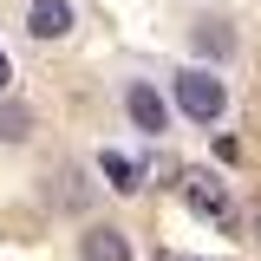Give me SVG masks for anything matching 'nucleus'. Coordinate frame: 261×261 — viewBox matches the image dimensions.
Returning <instances> with one entry per match:
<instances>
[{
    "label": "nucleus",
    "mask_w": 261,
    "mask_h": 261,
    "mask_svg": "<svg viewBox=\"0 0 261 261\" xmlns=\"http://www.w3.org/2000/svg\"><path fill=\"white\" fill-rule=\"evenodd\" d=\"M170 98H176V111H183L190 124H222V111H228V92H222V79H216V72H202V65L176 72Z\"/></svg>",
    "instance_id": "1"
},
{
    "label": "nucleus",
    "mask_w": 261,
    "mask_h": 261,
    "mask_svg": "<svg viewBox=\"0 0 261 261\" xmlns=\"http://www.w3.org/2000/svg\"><path fill=\"white\" fill-rule=\"evenodd\" d=\"M183 196H190V209H202V216H216V222H228L235 216V202H228V190L209 176V170H183Z\"/></svg>",
    "instance_id": "2"
},
{
    "label": "nucleus",
    "mask_w": 261,
    "mask_h": 261,
    "mask_svg": "<svg viewBox=\"0 0 261 261\" xmlns=\"http://www.w3.org/2000/svg\"><path fill=\"white\" fill-rule=\"evenodd\" d=\"M79 261H130V235L111 222H92L79 235Z\"/></svg>",
    "instance_id": "3"
},
{
    "label": "nucleus",
    "mask_w": 261,
    "mask_h": 261,
    "mask_svg": "<svg viewBox=\"0 0 261 261\" xmlns=\"http://www.w3.org/2000/svg\"><path fill=\"white\" fill-rule=\"evenodd\" d=\"M27 33L33 39H65L72 33V7L65 0H33L27 7Z\"/></svg>",
    "instance_id": "4"
},
{
    "label": "nucleus",
    "mask_w": 261,
    "mask_h": 261,
    "mask_svg": "<svg viewBox=\"0 0 261 261\" xmlns=\"http://www.w3.org/2000/svg\"><path fill=\"white\" fill-rule=\"evenodd\" d=\"M124 111H130V124H137V130H150V137L163 130V98L150 92L144 79H137V85H124Z\"/></svg>",
    "instance_id": "5"
},
{
    "label": "nucleus",
    "mask_w": 261,
    "mask_h": 261,
    "mask_svg": "<svg viewBox=\"0 0 261 261\" xmlns=\"http://www.w3.org/2000/svg\"><path fill=\"white\" fill-rule=\"evenodd\" d=\"M196 53L228 59V53H235V33H228V20H196Z\"/></svg>",
    "instance_id": "6"
},
{
    "label": "nucleus",
    "mask_w": 261,
    "mask_h": 261,
    "mask_svg": "<svg viewBox=\"0 0 261 261\" xmlns=\"http://www.w3.org/2000/svg\"><path fill=\"white\" fill-rule=\"evenodd\" d=\"M98 170L111 176V190L137 196V163H130V157H118V150H98Z\"/></svg>",
    "instance_id": "7"
},
{
    "label": "nucleus",
    "mask_w": 261,
    "mask_h": 261,
    "mask_svg": "<svg viewBox=\"0 0 261 261\" xmlns=\"http://www.w3.org/2000/svg\"><path fill=\"white\" fill-rule=\"evenodd\" d=\"M27 130H33L27 105H0V137H27Z\"/></svg>",
    "instance_id": "8"
},
{
    "label": "nucleus",
    "mask_w": 261,
    "mask_h": 261,
    "mask_svg": "<svg viewBox=\"0 0 261 261\" xmlns=\"http://www.w3.org/2000/svg\"><path fill=\"white\" fill-rule=\"evenodd\" d=\"M0 92H7V53H0Z\"/></svg>",
    "instance_id": "9"
},
{
    "label": "nucleus",
    "mask_w": 261,
    "mask_h": 261,
    "mask_svg": "<svg viewBox=\"0 0 261 261\" xmlns=\"http://www.w3.org/2000/svg\"><path fill=\"white\" fill-rule=\"evenodd\" d=\"M255 235H261V209H255Z\"/></svg>",
    "instance_id": "10"
}]
</instances>
